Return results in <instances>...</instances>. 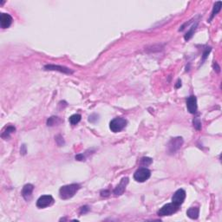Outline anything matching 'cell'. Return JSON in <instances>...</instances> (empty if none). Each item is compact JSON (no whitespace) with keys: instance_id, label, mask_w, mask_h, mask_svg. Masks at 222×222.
I'll return each instance as SVG.
<instances>
[{"instance_id":"6da1fadb","label":"cell","mask_w":222,"mask_h":222,"mask_svg":"<svg viewBox=\"0 0 222 222\" xmlns=\"http://www.w3.org/2000/svg\"><path fill=\"white\" fill-rule=\"evenodd\" d=\"M79 189H80V185L76 184V183L70 184V185H66V186L62 187L59 189V196L63 200H69V199L72 198Z\"/></svg>"},{"instance_id":"5b68a950","label":"cell","mask_w":222,"mask_h":222,"mask_svg":"<svg viewBox=\"0 0 222 222\" xmlns=\"http://www.w3.org/2000/svg\"><path fill=\"white\" fill-rule=\"evenodd\" d=\"M178 208H179V206L174 205L173 202L166 204L162 206V208H160V210L158 211V215L159 216H169L171 214L176 213Z\"/></svg>"},{"instance_id":"ffe728a7","label":"cell","mask_w":222,"mask_h":222,"mask_svg":"<svg viewBox=\"0 0 222 222\" xmlns=\"http://www.w3.org/2000/svg\"><path fill=\"white\" fill-rule=\"evenodd\" d=\"M194 127L197 129V130H200V129H201V121H200V119H199L198 117L195 118L194 120Z\"/></svg>"},{"instance_id":"cb8c5ba5","label":"cell","mask_w":222,"mask_h":222,"mask_svg":"<svg viewBox=\"0 0 222 222\" xmlns=\"http://www.w3.org/2000/svg\"><path fill=\"white\" fill-rule=\"evenodd\" d=\"M89 211V207L88 206H82L81 208H80V214H87V213H88Z\"/></svg>"},{"instance_id":"3957f363","label":"cell","mask_w":222,"mask_h":222,"mask_svg":"<svg viewBox=\"0 0 222 222\" xmlns=\"http://www.w3.org/2000/svg\"><path fill=\"white\" fill-rule=\"evenodd\" d=\"M183 142H184V141H183L182 137L178 136V137L172 138L168 142V154H173L176 153L178 150L182 147Z\"/></svg>"},{"instance_id":"603a6c76","label":"cell","mask_w":222,"mask_h":222,"mask_svg":"<svg viewBox=\"0 0 222 222\" xmlns=\"http://www.w3.org/2000/svg\"><path fill=\"white\" fill-rule=\"evenodd\" d=\"M210 51H211L210 47H209V48H206V50H205V51H204V53H203V57H202V62H204V61L206 60V57H207V56H208V54H209Z\"/></svg>"},{"instance_id":"7c38bea8","label":"cell","mask_w":222,"mask_h":222,"mask_svg":"<svg viewBox=\"0 0 222 222\" xmlns=\"http://www.w3.org/2000/svg\"><path fill=\"white\" fill-rule=\"evenodd\" d=\"M33 190H34V186L32 184H26L25 186L23 187L22 190V196L25 201H29L30 199L31 198L32 195Z\"/></svg>"},{"instance_id":"ba28073f","label":"cell","mask_w":222,"mask_h":222,"mask_svg":"<svg viewBox=\"0 0 222 222\" xmlns=\"http://www.w3.org/2000/svg\"><path fill=\"white\" fill-rule=\"evenodd\" d=\"M44 69L45 70H53V71H59L61 73L64 74H67V75H71L73 74V70H71L67 67L64 66H61V65H55V64H47L44 67Z\"/></svg>"},{"instance_id":"8992f818","label":"cell","mask_w":222,"mask_h":222,"mask_svg":"<svg viewBox=\"0 0 222 222\" xmlns=\"http://www.w3.org/2000/svg\"><path fill=\"white\" fill-rule=\"evenodd\" d=\"M54 203V199L51 195H42L36 201V206L38 208H45L51 206Z\"/></svg>"},{"instance_id":"4fadbf2b","label":"cell","mask_w":222,"mask_h":222,"mask_svg":"<svg viewBox=\"0 0 222 222\" xmlns=\"http://www.w3.org/2000/svg\"><path fill=\"white\" fill-rule=\"evenodd\" d=\"M199 214H200V209L198 207H190L189 209L187 211V215L192 220L198 219Z\"/></svg>"},{"instance_id":"9c48e42d","label":"cell","mask_w":222,"mask_h":222,"mask_svg":"<svg viewBox=\"0 0 222 222\" xmlns=\"http://www.w3.org/2000/svg\"><path fill=\"white\" fill-rule=\"evenodd\" d=\"M187 109L190 114H195L197 111V99L194 96H191L187 100Z\"/></svg>"},{"instance_id":"30bf717a","label":"cell","mask_w":222,"mask_h":222,"mask_svg":"<svg viewBox=\"0 0 222 222\" xmlns=\"http://www.w3.org/2000/svg\"><path fill=\"white\" fill-rule=\"evenodd\" d=\"M129 183V178L124 177L121 179V181L120 182V183L117 185V187L114 189V194L115 195H121V194L124 193V191L126 189V187Z\"/></svg>"},{"instance_id":"2e32d148","label":"cell","mask_w":222,"mask_h":222,"mask_svg":"<svg viewBox=\"0 0 222 222\" xmlns=\"http://www.w3.org/2000/svg\"><path fill=\"white\" fill-rule=\"evenodd\" d=\"M61 119L59 118V117H57V116H51L49 118L48 120H47V125L50 126V127H52V126H55V125H57V124H59L61 122Z\"/></svg>"},{"instance_id":"52a82bcc","label":"cell","mask_w":222,"mask_h":222,"mask_svg":"<svg viewBox=\"0 0 222 222\" xmlns=\"http://www.w3.org/2000/svg\"><path fill=\"white\" fill-rule=\"evenodd\" d=\"M186 199V192L183 189H178L172 197V202L174 205L180 206Z\"/></svg>"},{"instance_id":"7a4b0ae2","label":"cell","mask_w":222,"mask_h":222,"mask_svg":"<svg viewBox=\"0 0 222 222\" xmlns=\"http://www.w3.org/2000/svg\"><path fill=\"white\" fill-rule=\"evenodd\" d=\"M126 125H127L126 119L122 117H116L110 121L109 129L114 133H118V132H121V130L125 128Z\"/></svg>"},{"instance_id":"4316f807","label":"cell","mask_w":222,"mask_h":222,"mask_svg":"<svg viewBox=\"0 0 222 222\" xmlns=\"http://www.w3.org/2000/svg\"><path fill=\"white\" fill-rule=\"evenodd\" d=\"M101 195L103 197H107L109 195V190H102L101 192Z\"/></svg>"},{"instance_id":"277c9868","label":"cell","mask_w":222,"mask_h":222,"mask_svg":"<svg viewBox=\"0 0 222 222\" xmlns=\"http://www.w3.org/2000/svg\"><path fill=\"white\" fill-rule=\"evenodd\" d=\"M151 176V172L146 168H141L135 171L134 174V179L137 182H145Z\"/></svg>"},{"instance_id":"ac0fdd59","label":"cell","mask_w":222,"mask_h":222,"mask_svg":"<svg viewBox=\"0 0 222 222\" xmlns=\"http://www.w3.org/2000/svg\"><path fill=\"white\" fill-rule=\"evenodd\" d=\"M197 25H198V22L196 23L195 24H194L193 26H192V28L190 29L189 31H187V32L186 33V35H185V40L187 41L189 40L190 38L193 36V35H194V31L196 30V27H197Z\"/></svg>"},{"instance_id":"d6986e66","label":"cell","mask_w":222,"mask_h":222,"mask_svg":"<svg viewBox=\"0 0 222 222\" xmlns=\"http://www.w3.org/2000/svg\"><path fill=\"white\" fill-rule=\"evenodd\" d=\"M152 162H153V160H152L151 158L143 157L141 159L140 164H141V166H142V167H148V166H149Z\"/></svg>"},{"instance_id":"7402d4cb","label":"cell","mask_w":222,"mask_h":222,"mask_svg":"<svg viewBox=\"0 0 222 222\" xmlns=\"http://www.w3.org/2000/svg\"><path fill=\"white\" fill-rule=\"evenodd\" d=\"M56 141H57V143L58 146H63L64 144V138L62 137L61 135H57L56 137Z\"/></svg>"},{"instance_id":"9a60e30c","label":"cell","mask_w":222,"mask_h":222,"mask_svg":"<svg viewBox=\"0 0 222 222\" xmlns=\"http://www.w3.org/2000/svg\"><path fill=\"white\" fill-rule=\"evenodd\" d=\"M15 130H16L15 127H13V126H9V127H7V128L5 129V130H4V132L2 133L1 136H2L3 139L6 140V139H8V138L10 137L11 134H12L13 132H15Z\"/></svg>"},{"instance_id":"d4e9b609","label":"cell","mask_w":222,"mask_h":222,"mask_svg":"<svg viewBox=\"0 0 222 222\" xmlns=\"http://www.w3.org/2000/svg\"><path fill=\"white\" fill-rule=\"evenodd\" d=\"M20 153L22 154H25L27 153V151H26V146L24 145H22L21 146V149H20Z\"/></svg>"},{"instance_id":"5bb4252c","label":"cell","mask_w":222,"mask_h":222,"mask_svg":"<svg viewBox=\"0 0 222 222\" xmlns=\"http://www.w3.org/2000/svg\"><path fill=\"white\" fill-rule=\"evenodd\" d=\"M221 5H222L221 1H218L217 3H215V4H214V8H213V12H212V14H211V17H210V19H209V22H211V21L213 20V18H214V17L216 16V15L218 14L219 12H220V10H221Z\"/></svg>"},{"instance_id":"484cf974","label":"cell","mask_w":222,"mask_h":222,"mask_svg":"<svg viewBox=\"0 0 222 222\" xmlns=\"http://www.w3.org/2000/svg\"><path fill=\"white\" fill-rule=\"evenodd\" d=\"M76 160H77V161H85V157L83 156V154H77V155H76Z\"/></svg>"},{"instance_id":"44dd1931","label":"cell","mask_w":222,"mask_h":222,"mask_svg":"<svg viewBox=\"0 0 222 222\" xmlns=\"http://www.w3.org/2000/svg\"><path fill=\"white\" fill-rule=\"evenodd\" d=\"M98 121V115H97V114H93V115L89 116V122H92V123H94V122H96V121Z\"/></svg>"},{"instance_id":"e0dca14e","label":"cell","mask_w":222,"mask_h":222,"mask_svg":"<svg viewBox=\"0 0 222 222\" xmlns=\"http://www.w3.org/2000/svg\"><path fill=\"white\" fill-rule=\"evenodd\" d=\"M81 118H82L81 115H79V114H75V115H72L71 116L69 117V121L71 125H76V124H77L79 121H81Z\"/></svg>"},{"instance_id":"8fae6325","label":"cell","mask_w":222,"mask_h":222,"mask_svg":"<svg viewBox=\"0 0 222 222\" xmlns=\"http://www.w3.org/2000/svg\"><path fill=\"white\" fill-rule=\"evenodd\" d=\"M12 23V17L7 13H2L0 16V24L1 28L7 29L11 26Z\"/></svg>"}]
</instances>
